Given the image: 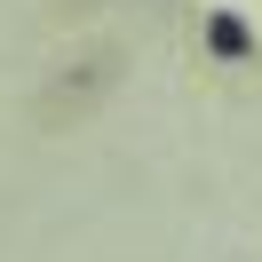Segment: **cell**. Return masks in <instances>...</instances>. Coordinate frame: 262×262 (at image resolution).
<instances>
[{
    "instance_id": "obj_1",
    "label": "cell",
    "mask_w": 262,
    "mask_h": 262,
    "mask_svg": "<svg viewBox=\"0 0 262 262\" xmlns=\"http://www.w3.org/2000/svg\"><path fill=\"white\" fill-rule=\"evenodd\" d=\"M207 48L223 56V64H246V56H254V32H246V16L214 8V16H207Z\"/></svg>"
}]
</instances>
